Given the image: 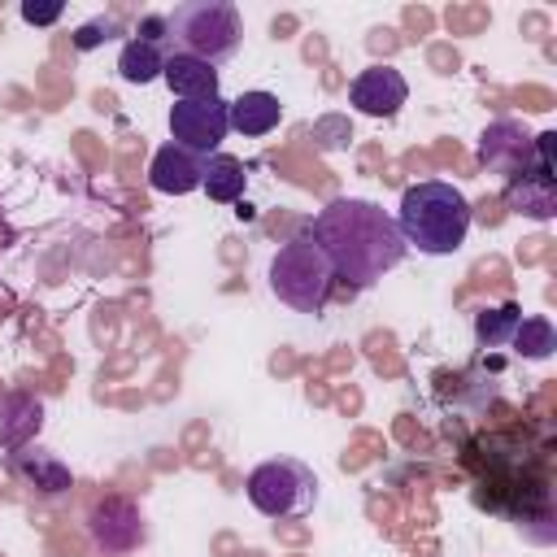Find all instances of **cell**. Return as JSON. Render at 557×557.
Instances as JSON below:
<instances>
[{
	"mask_svg": "<svg viewBox=\"0 0 557 557\" xmlns=\"http://www.w3.org/2000/svg\"><path fill=\"white\" fill-rule=\"evenodd\" d=\"M548 148H553V135L544 131V135H527L513 117H500V122H492L483 135H479V157H483V165L487 170H496V174H522V170H531V165H548Z\"/></svg>",
	"mask_w": 557,
	"mask_h": 557,
	"instance_id": "6",
	"label": "cell"
},
{
	"mask_svg": "<svg viewBox=\"0 0 557 557\" xmlns=\"http://www.w3.org/2000/svg\"><path fill=\"white\" fill-rule=\"evenodd\" d=\"M87 531H91V544H96L100 553H135V548L148 540L144 513H139L126 496H104V500L91 509Z\"/></svg>",
	"mask_w": 557,
	"mask_h": 557,
	"instance_id": "8",
	"label": "cell"
},
{
	"mask_svg": "<svg viewBox=\"0 0 557 557\" xmlns=\"http://www.w3.org/2000/svg\"><path fill=\"white\" fill-rule=\"evenodd\" d=\"M113 35H117V22H113V17H91L87 26H78V35H74V48L91 52L96 44H104V39H113Z\"/></svg>",
	"mask_w": 557,
	"mask_h": 557,
	"instance_id": "20",
	"label": "cell"
},
{
	"mask_svg": "<svg viewBox=\"0 0 557 557\" xmlns=\"http://www.w3.org/2000/svg\"><path fill=\"white\" fill-rule=\"evenodd\" d=\"M165 35H170L174 52L218 65L239 52L244 22L231 0H187L174 13H165Z\"/></svg>",
	"mask_w": 557,
	"mask_h": 557,
	"instance_id": "3",
	"label": "cell"
},
{
	"mask_svg": "<svg viewBox=\"0 0 557 557\" xmlns=\"http://www.w3.org/2000/svg\"><path fill=\"white\" fill-rule=\"evenodd\" d=\"M44 426V405L26 392L0 396V448H26Z\"/></svg>",
	"mask_w": 557,
	"mask_h": 557,
	"instance_id": "13",
	"label": "cell"
},
{
	"mask_svg": "<svg viewBox=\"0 0 557 557\" xmlns=\"http://www.w3.org/2000/svg\"><path fill=\"white\" fill-rule=\"evenodd\" d=\"M283 122V104L274 91H244L231 100V131L239 135H270Z\"/></svg>",
	"mask_w": 557,
	"mask_h": 557,
	"instance_id": "15",
	"label": "cell"
},
{
	"mask_svg": "<svg viewBox=\"0 0 557 557\" xmlns=\"http://www.w3.org/2000/svg\"><path fill=\"white\" fill-rule=\"evenodd\" d=\"M470 218H474V209L461 187H453L444 178H422V183L405 187L396 231H400L405 248H418L426 257H448L466 244Z\"/></svg>",
	"mask_w": 557,
	"mask_h": 557,
	"instance_id": "2",
	"label": "cell"
},
{
	"mask_svg": "<svg viewBox=\"0 0 557 557\" xmlns=\"http://www.w3.org/2000/svg\"><path fill=\"white\" fill-rule=\"evenodd\" d=\"M265 283H270V292L287 309H296V313H322L326 300H331V287H335V270H331V261L322 257V248L309 235H296V239H287L270 257Z\"/></svg>",
	"mask_w": 557,
	"mask_h": 557,
	"instance_id": "4",
	"label": "cell"
},
{
	"mask_svg": "<svg viewBox=\"0 0 557 557\" xmlns=\"http://www.w3.org/2000/svg\"><path fill=\"white\" fill-rule=\"evenodd\" d=\"M231 131V100L209 96V100H174L170 104V135L178 148L213 157L218 144Z\"/></svg>",
	"mask_w": 557,
	"mask_h": 557,
	"instance_id": "7",
	"label": "cell"
},
{
	"mask_svg": "<svg viewBox=\"0 0 557 557\" xmlns=\"http://www.w3.org/2000/svg\"><path fill=\"white\" fill-rule=\"evenodd\" d=\"M161 78H165V87L178 100H209V96H218V70L209 61H196V57H183V52L165 57Z\"/></svg>",
	"mask_w": 557,
	"mask_h": 557,
	"instance_id": "14",
	"label": "cell"
},
{
	"mask_svg": "<svg viewBox=\"0 0 557 557\" xmlns=\"http://www.w3.org/2000/svg\"><path fill=\"white\" fill-rule=\"evenodd\" d=\"M409 100V83L396 65H366L348 83V104L366 117H392Z\"/></svg>",
	"mask_w": 557,
	"mask_h": 557,
	"instance_id": "9",
	"label": "cell"
},
{
	"mask_svg": "<svg viewBox=\"0 0 557 557\" xmlns=\"http://www.w3.org/2000/svg\"><path fill=\"white\" fill-rule=\"evenodd\" d=\"M248 505L265 518H305L318 500V474L296 457H270L248 470L244 479Z\"/></svg>",
	"mask_w": 557,
	"mask_h": 557,
	"instance_id": "5",
	"label": "cell"
},
{
	"mask_svg": "<svg viewBox=\"0 0 557 557\" xmlns=\"http://www.w3.org/2000/svg\"><path fill=\"white\" fill-rule=\"evenodd\" d=\"M161 70H165V52H161V44H152V39H126L122 44V52H117V74L126 78V83H152V78H161Z\"/></svg>",
	"mask_w": 557,
	"mask_h": 557,
	"instance_id": "17",
	"label": "cell"
},
{
	"mask_svg": "<svg viewBox=\"0 0 557 557\" xmlns=\"http://www.w3.org/2000/svg\"><path fill=\"white\" fill-rule=\"evenodd\" d=\"M244 183H248V174H244V161L239 157H231V152H213L209 161H205V191H209V200H218V205H235L239 196H244Z\"/></svg>",
	"mask_w": 557,
	"mask_h": 557,
	"instance_id": "16",
	"label": "cell"
},
{
	"mask_svg": "<svg viewBox=\"0 0 557 557\" xmlns=\"http://www.w3.org/2000/svg\"><path fill=\"white\" fill-rule=\"evenodd\" d=\"M61 13H65V4H35V0L22 4V22H30V26H52Z\"/></svg>",
	"mask_w": 557,
	"mask_h": 557,
	"instance_id": "21",
	"label": "cell"
},
{
	"mask_svg": "<svg viewBox=\"0 0 557 557\" xmlns=\"http://www.w3.org/2000/svg\"><path fill=\"white\" fill-rule=\"evenodd\" d=\"M505 205L522 218L548 222L557 213V191H553V165H531L505 183Z\"/></svg>",
	"mask_w": 557,
	"mask_h": 557,
	"instance_id": "11",
	"label": "cell"
},
{
	"mask_svg": "<svg viewBox=\"0 0 557 557\" xmlns=\"http://www.w3.org/2000/svg\"><path fill=\"white\" fill-rule=\"evenodd\" d=\"M9 470H13V474L26 483V487H35V492H44V496H61V492L74 483L70 466H65L57 453L39 448V444L17 448V453L9 457Z\"/></svg>",
	"mask_w": 557,
	"mask_h": 557,
	"instance_id": "12",
	"label": "cell"
},
{
	"mask_svg": "<svg viewBox=\"0 0 557 557\" xmlns=\"http://www.w3.org/2000/svg\"><path fill=\"white\" fill-rule=\"evenodd\" d=\"M309 239L331 261L335 278L352 287H370L387 270L405 261V239L396 231V218L361 196H339L309 222Z\"/></svg>",
	"mask_w": 557,
	"mask_h": 557,
	"instance_id": "1",
	"label": "cell"
},
{
	"mask_svg": "<svg viewBox=\"0 0 557 557\" xmlns=\"http://www.w3.org/2000/svg\"><path fill=\"white\" fill-rule=\"evenodd\" d=\"M518 318H522V309H518V305H500V309H483V313H479V322H474V335H479V348H500V344H509V335H513V326H518Z\"/></svg>",
	"mask_w": 557,
	"mask_h": 557,
	"instance_id": "19",
	"label": "cell"
},
{
	"mask_svg": "<svg viewBox=\"0 0 557 557\" xmlns=\"http://www.w3.org/2000/svg\"><path fill=\"white\" fill-rule=\"evenodd\" d=\"M205 161H209V157H200V152H187V148H178V144H161V148L152 152L148 183H152L157 191H165V196H187V191H196V187L205 183Z\"/></svg>",
	"mask_w": 557,
	"mask_h": 557,
	"instance_id": "10",
	"label": "cell"
},
{
	"mask_svg": "<svg viewBox=\"0 0 557 557\" xmlns=\"http://www.w3.org/2000/svg\"><path fill=\"white\" fill-rule=\"evenodd\" d=\"M509 344L522 352V357H531V361H544V357H553V348H557V331H553V322L548 318H518V326H513V335H509Z\"/></svg>",
	"mask_w": 557,
	"mask_h": 557,
	"instance_id": "18",
	"label": "cell"
}]
</instances>
